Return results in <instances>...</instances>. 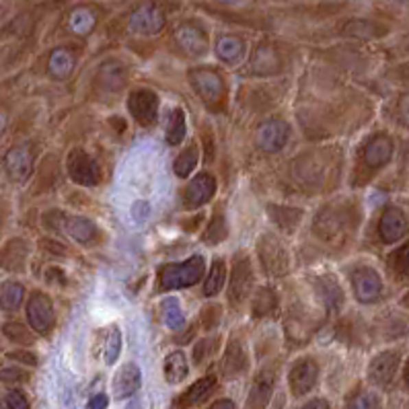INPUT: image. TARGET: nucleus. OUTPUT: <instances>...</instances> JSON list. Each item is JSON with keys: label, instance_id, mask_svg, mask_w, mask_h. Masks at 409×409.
<instances>
[{"label": "nucleus", "instance_id": "obj_33", "mask_svg": "<svg viewBox=\"0 0 409 409\" xmlns=\"http://www.w3.org/2000/svg\"><path fill=\"white\" fill-rule=\"evenodd\" d=\"M226 235H229L226 220H224L222 212H216V214H214V218L210 220L208 229L204 231L202 239H204V243H206V245H218V243H222V241L226 239Z\"/></svg>", "mask_w": 409, "mask_h": 409}, {"label": "nucleus", "instance_id": "obj_48", "mask_svg": "<svg viewBox=\"0 0 409 409\" xmlns=\"http://www.w3.org/2000/svg\"><path fill=\"white\" fill-rule=\"evenodd\" d=\"M132 214H134V218H138V220H144V218H148V214H150V206H148V202H136L134 206H132Z\"/></svg>", "mask_w": 409, "mask_h": 409}, {"label": "nucleus", "instance_id": "obj_55", "mask_svg": "<svg viewBox=\"0 0 409 409\" xmlns=\"http://www.w3.org/2000/svg\"><path fill=\"white\" fill-rule=\"evenodd\" d=\"M406 383H408V387H409V360H408V364H406Z\"/></svg>", "mask_w": 409, "mask_h": 409}, {"label": "nucleus", "instance_id": "obj_40", "mask_svg": "<svg viewBox=\"0 0 409 409\" xmlns=\"http://www.w3.org/2000/svg\"><path fill=\"white\" fill-rule=\"evenodd\" d=\"M105 362L111 366L115 364V360L119 358V352H121V334L119 329H111V334L107 336V344H105Z\"/></svg>", "mask_w": 409, "mask_h": 409}, {"label": "nucleus", "instance_id": "obj_8", "mask_svg": "<svg viewBox=\"0 0 409 409\" xmlns=\"http://www.w3.org/2000/svg\"><path fill=\"white\" fill-rule=\"evenodd\" d=\"M352 286L356 299L364 305H373L383 296V280L373 268H356L352 272Z\"/></svg>", "mask_w": 409, "mask_h": 409}, {"label": "nucleus", "instance_id": "obj_13", "mask_svg": "<svg viewBox=\"0 0 409 409\" xmlns=\"http://www.w3.org/2000/svg\"><path fill=\"white\" fill-rule=\"evenodd\" d=\"M29 243L25 239H10L0 249V270L4 272H23L29 259Z\"/></svg>", "mask_w": 409, "mask_h": 409}, {"label": "nucleus", "instance_id": "obj_2", "mask_svg": "<svg viewBox=\"0 0 409 409\" xmlns=\"http://www.w3.org/2000/svg\"><path fill=\"white\" fill-rule=\"evenodd\" d=\"M206 270L204 257L194 255L181 264H169L161 272V288L163 290H179L189 288L202 280V274Z\"/></svg>", "mask_w": 409, "mask_h": 409}, {"label": "nucleus", "instance_id": "obj_38", "mask_svg": "<svg viewBox=\"0 0 409 409\" xmlns=\"http://www.w3.org/2000/svg\"><path fill=\"white\" fill-rule=\"evenodd\" d=\"M348 35H354V37H362V39H369V37H379L385 33V27L377 25V23H371V21H352L346 25L344 29Z\"/></svg>", "mask_w": 409, "mask_h": 409}, {"label": "nucleus", "instance_id": "obj_42", "mask_svg": "<svg viewBox=\"0 0 409 409\" xmlns=\"http://www.w3.org/2000/svg\"><path fill=\"white\" fill-rule=\"evenodd\" d=\"M29 379V375L25 371H21L19 366H8L4 371H0V381L6 385H16V383H25Z\"/></svg>", "mask_w": 409, "mask_h": 409}, {"label": "nucleus", "instance_id": "obj_41", "mask_svg": "<svg viewBox=\"0 0 409 409\" xmlns=\"http://www.w3.org/2000/svg\"><path fill=\"white\" fill-rule=\"evenodd\" d=\"M216 346H218V340H216V338H206V340H202V342L196 346V350H194V360H196V364H202L210 354H214Z\"/></svg>", "mask_w": 409, "mask_h": 409}, {"label": "nucleus", "instance_id": "obj_12", "mask_svg": "<svg viewBox=\"0 0 409 409\" xmlns=\"http://www.w3.org/2000/svg\"><path fill=\"white\" fill-rule=\"evenodd\" d=\"M409 222L404 214V210L395 208V206H389L385 208L383 216H381V222H379V235H381V241L391 245L395 241H399L406 233H408Z\"/></svg>", "mask_w": 409, "mask_h": 409}, {"label": "nucleus", "instance_id": "obj_36", "mask_svg": "<svg viewBox=\"0 0 409 409\" xmlns=\"http://www.w3.org/2000/svg\"><path fill=\"white\" fill-rule=\"evenodd\" d=\"M31 331H33V329L25 327V325L19 323V321H10V323L2 325L4 338L10 340V342L16 344V346H31V344L35 342V336H33Z\"/></svg>", "mask_w": 409, "mask_h": 409}, {"label": "nucleus", "instance_id": "obj_21", "mask_svg": "<svg viewBox=\"0 0 409 409\" xmlns=\"http://www.w3.org/2000/svg\"><path fill=\"white\" fill-rule=\"evenodd\" d=\"M130 27L138 33H156L163 27V14L154 6H144L132 16Z\"/></svg>", "mask_w": 409, "mask_h": 409}, {"label": "nucleus", "instance_id": "obj_35", "mask_svg": "<svg viewBox=\"0 0 409 409\" xmlns=\"http://www.w3.org/2000/svg\"><path fill=\"white\" fill-rule=\"evenodd\" d=\"M319 288H321V299L325 301L327 309L329 311H338L342 307V303H344V292H342L340 284L334 278H323Z\"/></svg>", "mask_w": 409, "mask_h": 409}, {"label": "nucleus", "instance_id": "obj_47", "mask_svg": "<svg viewBox=\"0 0 409 409\" xmlns=\"http://www.w3.org/2000/svg\"><path fill=\"white\" fill-rule=\"evenodd\" d=\"M41 249H45L47 253H56V255H64V253H66V247L60 245V243L54 241V239H43V241H41Z\"/></svg>", "mask_w": 409, "mask_h": 409}, {"label": "nucleus", "instance_id": "obj_28", "mask_svg": "<svg viewBox=\"0 0 409 409\" xmlns=\"http://www.w3.org/2000/svg\"><path fill=\"white\" fill-rule=\"evenodd\" d=\"M270 214L274 216V222H276L282 231L292 233V231L296 229V224L301 222L303 210L288 208V206H270Z\"/></svg>", "mask_w": 409, "mask_h": 409}, {"label": "nucleus", "instance_id": "obj_19", "mask_svg": "<svg viewBox=\"0 0 409 409\" xmlns=\"http://www.w3.org/2000/svg\"><path fill=\"white\" fill-rule=\"evenodd\" d=\"M274 373L272 371H261L251 387L249 399H247V408L245 409H266L272 397V389H274Z\"/></svg>", "mask_w": 409, "mask_h": 409}, {"label": "nucleus", "instance_id": "obj_17", "mask_svg": "<svg viewBox=\"0 0 409 409\" xmlns=\"http://www.w3.org/2000/svg\"><path fill=\"white\" fill-rule=\"evenodd\" d=\"M399 362H401V356L397 352H383V354H379L371 362V369H369L371 381L377 383V385H381V387H387L395 379L397 369H399Z\"/></svg>", "mask_w": 409, "mask_h": 409}, {"label": "nucleus", "instance_id": "obj_31", "mask_svg": "<svg viewBox=\"0 0 409 409\" xmlns=\"http://www.w3.org/2000/svg\"><path fill=\"white\" fill-rule=\"evenodd\" d=\"M245 51V45L239 37H233V35H224L218 39L216 43V54L218 58H222L224 62L233 64V62H239V58L243 56Z\"/></svg>", "mask_w": 409, "mask_h": 409}, {"label": "nucleus", "instance_id": "obj_32", "mask_svg": "<svg viewBox=\"0 0 409 409\" xmlns=\"http://www.w3.org/2000/svg\"><path fill=\"white\" fill-rule=\"evenodd\" d=\"M185 132H187V126H185V111L181 107H175L169 115V126H167V142L171 146H177L183 142L185 138Z\"/></svg>", "mask_w": 409, "mask_h": 409}, {"label": "nucleus", "instance_id": "obj_6", "mask_svg": "<svg viewBox=\"0 0 409 409\" xmlns=\"http://www.w3.org/2000/svg\"><path fill=\"white\" fill-rule=\"evenodd\" d=\"M66 171H68V177L76 185H82V187H95L99 183V179H101L99 165L82 148H74L68 154V159H66Z\"/></svg>", "mask_w": 409, "mask_h": 409}, {"label": "nucleus", "instance_id": "obj_34", "mask_svg": "<svg viewBox=\"0 0 409 409\" xmlns=\"http://www.w3.org/2000/svg\"><path fill=\"white\" fill-rule=\"evenodd\" d=\"M224 280H226V266H224V259H214L212 264V270H210V276L204 284V294L206 296H214L222 290L224 286Z\"/></svg>", "mask_w": 409, "mask_h": 409}, {"label": "nucleus", "instance_id": "obj_18", "mask_svg": "<svg viewBox=\"0 0 409 409\" xmlns=\"http://www.w3.org/2000/svg\"><path fill=\"white\" fill-rule=\"evenodd\" d=\"M140 383H142V373H140L138 364L128 362L113 377V395L117 399H128L140 389Z\"/></svg>", "mask_w": 409, "mask_h": 409}, {"label": "nucleus", "instance_id": "obj_25", "mask_svg": "<svg viewBox=\"0 0 409 409\" xmlns=\"http://www.w3.org/2000/svg\"><path fill=\"white\" fill-rule=\"evenodd\" d=\"M280 68H282V60L272 47L264 45L255 51L253 62H251V70L255 74H274V72H280Z\"/></svg>", "mask_w": 409, "mask_h": 409}, {"label": "nucleus", "instance_id": "obj_10", "mask_svg": "<svg viewBox=\"0 0 409 409\" xmlns=\"http://www.w3.org/2000/svg\"><path fill=\"white\" fill-rule=\"evenodd\" d=\"M128 109L140 126H152L159 117V97L148 89H138L130 95Z\"/></svg>", "mask_w": 409, "mask_h": 409}, {"label": "nucleus", "instance_id": "obj_56", "mask_svg": "<svg viewBox=\"0 0 409 409\" xmlns=\"http://www.w3.org/2000/svg\"><path fill=\"white\" fill-rule=\"evenodd\" d=\"M2 224H4V212H2V208H0V231H2Z\"/></svg>", "mask_w": 409, "mask_h": 409}, {"label": "nucleus", "instance_id": "obj_26", "mask_svg": "<svg viewBox=\"0 0 409 409\" xmlns=\"http://www.w3.org/2000/svg\"><path fill=\"white\" fill-rule=\"evenodd\" d=\"M47 70H49V76L56 78V80L68 78L70 72L74 70V56H72V51H68V49H56V51H51L49 62H47Z\"/></svg>", "mask_w": 409, "mask_h": 409}, {"label": "nucleus", "instance_id": "obj_9", "mask_svg": "<svg viewBox=\"0 0 409 409\" xmlns=\"http://www.w3.org/2000/svg\"><path fill=\"white\" fill-rule=\"evenodd\" d=\"M288 124L284 119H268L255 132V142L264 152H280L288 144Z\"/></svg>", "mask_w": 409, "mask_h": 409}, {"label": "nucleus", "instance_id": "obj_5", "mask_svg": "<svg viewBox=\"0 0 409 409\" xmlns=\"http://www.w3.org/2000/svg\"><path fill=\"white\" fill-rule=\"evenodd\" d=\"M25 315H27V323L29 327L39 334V336H47L54 329L56 323V313H54V303L47 294L35 290L27 305H25Z\"/></svg>", "mask_w": 409, "mask_h": 409}, {"label": "nucleus", "instance_id": "obj_51", "mask_svg": "<svg viewBox=\"0 0 409 409\" xmlns=\"http://www.w3.org/2000/svg\"><path fill=\"white\" fill-rule=\"evenodd\" d=\"M303 409H329V404L325 399H313V401H309Z\"/></svg>", "mask_w": 409, "mask_h": 409}, {"label": "nucleus", "instance_id": "obj_20", "mask_svg": "<svg viewBox=\"0 0 409 409\" xmlns=\"http://www.w3.org/2000/svg\"><path fill=\"white\" fill-rule=\"evenodd\" d=\"M214 385H216V379H214L212 375H210V377H204V379H200V381H196V383L177 399V409H189L194 408V406H198V404H202V401L212 393Z\"/></svg>", "mask_w": 409, "mask_h": 409}, {"label": "nucleus", "instance_id": "obj_44", "mask_svg": "<svg viewBox=\"0 0 409 409\" xmlns=\"http://www.w3.org/2000/svg\"><path fill=\"white\" fill-rule=\"evenodd\" d=\"M6 408L8 409H29V401L23 391L14 389L6 395Z\"/></svg>", "mask_w": 409, "mask_h": 409}, {"label": "nucleus", "instance_id": "obj_50", "mask_svg": "<svg viewBox=\"0 0 409 409\" xmlns=\"http://www.w3.org/2000/svg\"><path fill=\"white\" fill-rule=\"evenodd\" d=\"M399 117H401L404 124L409 126V95H404L399 99Z\"/></svg>", "mask_w": 409, "mask_h": 409}, {"label": "nucleus", "instance_id": "obj_14", "mask_svg": "<svg viewBox=\"0 0 409 409\" xmlns=\"http://www.w3.org/2000/svg\"><path fill=\"white\" fill-rule=\"evenodd\" d=\"M216 194V179L210 173H202L189 181L185 187V206L187 208H200L206 202H210Z\"/></svg>", "mask_w": 409, "mask_h": 409}, {"label": "nucleus", "instance_id": "obj_37", "mask_svg": "<svg viewBox=\"0 0 409 409\" xmlns=\"http://www.w3.org/2000/svg\"><path fill=\"white\" fill-rule=\"evenodd\" d=\"M198 159H200L198 146H196V144L187 146V148L177 156V161H175V173H177V177H183V179L189 177L191 171L198 167Z\"/></svg>", "mask_w": 409, "mask_h": 409}, {"label": "nucleus", "instance_id": "obj_24", "mask_svg": "<svg viewBox=\"0 0 409 409\" xmlns=\"http://www.w3.org/2000/svg\"><path fill=\"white\" fill-rule=\"evenodd\" d=\"M25 299V288L16 280H6L0 284V309L4 313H14L19 311L21 303Z\"/></svg>", "mask_w": 409, "mask_h": 409}, {"label": "nucleus", "instance_id": "obj_52", "mask_svg": "<svg viewBox=\"0 0 409 409\" xmlns=\"http://www.w3.org/2000/svg\"><path fill=\"white\" fill-rule=\"evenodd\" d=\"M210 409H235V404L231 399H220V401H216Z\"/></svg>", "mask_w": 409, "mask_h": 409}, {"label": "nucleus", "instance_id": "obj_30", "mask_svg": "<svg viewBox=\"0 0 409 409\" xmlns=\"http://www.w3.org/2000/svg\"><path fill=\"white\" fill-rule=\"evenodd\" d=\"M161 317H163V323L173 331H179L185 325V315H183L177 299H165L161 303Z\"/></svg>", "mask_w": 409, "mask_h": 409}, {"label": "nucleus", "instance_id": "obj_53", "mask_svg": "<svg viewBox=\"0 0 409 409\" xmlns=\"http://www.w3.org/2000/svg\"><path fill=\"white\" fill-rule=\"evenodd\" d=\"M6 126H8V115L0 109V138H2L4 132H6Z\"/></svg>", "mask_w": 409, "mask_h": 409}, {"label": "nucleus", "instance_id": "obj_23", "mask_svg": "<svg viewBox=\"0 0 409 409\" xmlns=\"http://www.w3.org/2000/svg\"><path fill=\"white\" fill-rule=\"evenodd\" d=\"M247 369V354L241 342H231L224 360H222V371L226 377H239Z\"/></svg>", "mask_w": 409, "mask_h": 409}, {"label": "nucleus", "instance_id": "obj_7", "mask_svg": "<svg viewBox=\"0 0 409 409\" xmlns=\"http://www.w3.org/2000/svg\"><path fill=\"white\" fill-rule=\"evenodd\" d=\"M259 259L264 264V270L272 276H284L288 272V253L280 245L278 239L264 235L257 243Z\"/></svg>", "mask_w": 409, "mask_h": 409}, {"label": "nucleus", "instance_id": "obj_46", "mask_svg": "<svg viewBox=\"0 0 409 409\" xmlns=\"http://www.w3.org/2000/svg\"><path fill=\"white\" fill-rule=\"evenodd\" d=\"M6 358H8V360H14V362H21V364H25V366H35V364H37V358H35L33 354L25 352V350H21V352H10V354H6Z\"/></svg>", "mask_w": 409, "mask_h": 409}, {"label": "nucleus", "instance_id": "obj_27", "mask_svg": "<svg viewBox=\"0 0 409 409\" xmlns=\"http://www.w3.org/2000/svg\"><path fill=\"white\" fill-rule=\"evenodd\" d=\"M189 369H187V360H185V354L183 352H171L167 358H165V381L171 383V385H177L181 381H185Z\"/></svg>", "mask_w": 409, "mask_h": 409}, {"label": "nucleus", "instance_id": "obj_49", "mask_svg": "<svg viewBox=\"0 0 409 409\" xmlns=\"http://www.w3.org/2000/svg\"><path fill=\"white\" fill-rule=\"evenodd\" d=\"M107 406H109L107 395L99 393V395H95V397L86 404V409H107Z\"/></svg>", "mask_w": 409, "mask_h": 409}, {"label": "nucleus", "instance_id": "obj_11", "mask_svg": "<svg viewBox=\"0 0 409 409\" xmlns=\"http://www.w3.org/2000/svg\"><path fill=\"white\" fill-rule=\"evenodd\" d=\"M319 381V366L315 360L311 358H303L299 360L292 371H290V377H288V383H290V389L296 397H303L307 395L309 391L315 389Z\"/></svg>", "mask_w": 409, "mask_h": 409}, {"label": "nucleus", "instance_id": "obj_54", "mask_svg": "<svg viewBox=\"0 0 409 409\" xmlns=\"http://www.w3.org/2000/svg\"><path fill=\"white\" fill-rule=\"evenodd\" d=\"M397 76H399L401 80L409 82V66H401V68H397Z\"/></svg>", "mask_w": 409, "mask_h": 409}, {"label": "nucleus", "instance_id": "obj_3", "mask_svg": "<svg viewBox=\"0 0 409 409\" xmlns=\"http://www.w3.org/2000/svg\"><path fill=\"white\" fill-rule=\"evenodd\" d=\"M189 82L194 91L200 95V99L210 109H220L226 101V86L218 72L210 68H194L189 72Z\"/></svg>", "mask_w": 409, "mask_h": 409}, {"label": "nucleus", "instance_id": "obj_45", "mask_svg": "<svg viewBox=\"0 0 409 409\" xmlns=\"http://www.w3.org/2000/svg\"><path fill=\"white\" fill-rule=\"evenodd\" d=\"M220 321V309L218 307H208L202 311V323L206 329H212Z\"/></svg>", "mask_w": 409, "mask_h": 409}, {"label": "nucleus", "instance_id": "obj_57", "mask_svg": "<svg viewBox=\"0 0 409 409\" xmlns=\"http://www.w3.org/2000/svg\"><path fill=\"white\" fill-rule=\"evenodd\" d=\"M404 303H406V307H408V309H409V292H408V294H406V299H404Z\"/></svg>", "mask_w": 409, "mask_h": 409}, {"label": "nucleus", "instance_id": "obj_16", "mask_svg": "<svg viewBox=\"0 0 409 409\" xmlns=\"http://www.w3.org/2000/svg\"><path fill=\"white\" fill-rule=\"evenodd\" d=\"M251 284H253L251 264H249L247 257H241L235 264V270H233V280H231V288H229L231 303H235V305L243 303L251 292Z\"/></svg>", "mask_w": 409, "mask_h": 409}, {"label": "nucleus", "instance_id": "obj_29", "mask_svg": "<svg viewBox=\"0 0 409 409\" xmlns=\"http://www.w3.org/2000/svg\"><path fill=\"white\" fill-rule=\"evenodd\" d=\"M276 307H278V296H276V292H274L272 288H261V290H257V294H255V299H253V303H251V311H253V315H255L257 319L270 317V315L276 311Z\"/></svg>", "mask_w": 409, "mask_h": 409}, {"label": "nucleus", "instance_id": "obj_22", "mask_svg": "<svg viewBox=\"0 0 409 409\" xmlns=\"http://www.w3.org/2000/svg\"><path fill=\"white\" fill-rule=\"evenodd\" d=\"M175 37H177L179 45H181L185 51H189L191 56H200V54L206 51V39H204L202 31L196 29L194 25H183V27H179L177 33H175Z\"/></svg>", "mask_w": 409, "mask_h": 409}, {"label": "nucleus", "instance_id": "obj_15", "mask_svg": "<svg viewBox=\"0 0 409 409\" xmlns=\"http://www.w3.org/2000/svg\"><path fill=\"white\" fill-rule=\"evenodd\" d=\"M393 156V140L387 134H377L373 136L362 152V159L366 163V167L371 169H381L385 167Z\"/></svg>", "mask_w": 409, "mask_h": 409}, {"label": "nucleus", "instance_id": "obj_43", "mask_svg": "<svg viewBox=\"0 0 409 409\" xmlns=\"http://www.w3.org/2000/svg\"><path fill=\"white\" fill-rule=\"evenodd\" d=\"M393 268L399 276H409V241L395 253L393 257Z\"/></svg>", "mask_w": 409, "mask_h": 409}, {"label": "nucleus", "instance_id": "obj_4", "mask_svg": "<svg viewBox=\"0 0 409 409\" xmlns=\"http://www.w3.org/2000/svg\"><path fill=\"white\" fill-rule=\"evenodd\" d=\"M33 165H35V154L29 142L10 146L2 159L4 173L12 183H25L33 173Z\"/></svg>", "mask_w": 409, "mask_h": 409}, {"label": "nucleus", "instance_id": "obj_1", "mask_svg": "<svg viewBox=\"0 0 409 409\" xmlns=\"http://www.w3.org/2000/svg\"><path fill=\"white\" fill-rule=\"evenodd\" d=\"M43 226L51 233H66L80 245H93L101 239L97 224L84 216H64L62 212H47L43 216Z\"/></svg>", "mask_w": 409, "mask_h": 409}, {"label": "nucleus", "instance_id": "obj_39", "mask_svg": "<svg viewBox=\"0 0 409 409\" xmlns=\"http://www.w3.org/2000/svg\"><path fill=\"white\" fill-rule=\"evenodd\" d=\"M346 409H383L381 399L371 391H358L346 404Z\"/></svg>", "mask_w": 409, "mask_h": 409}]
</instances>
